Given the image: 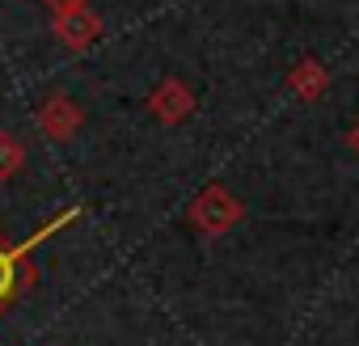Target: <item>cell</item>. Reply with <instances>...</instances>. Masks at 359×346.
<instances>
[{"label": "cell", "mask_w": 359, "mask_h": 346, "mask_svg": "<svg viewBox=\"0 0 359 346\" xmlns=\"http://www.w3.org/2000/svg\"><path fill=\"white\" fill-rule=\"evenodd\" d=\"M43 5H47L51 13H64V9H81V5H89V0H43Z\"/></svg>", "instance_id": "obj_6"}, {"label": "cell", "mask_w": 359, "mask_h": 346, "mask_svg": "<svg viewBox=\"0 0 359 346\" xmlns=\"http://www.w3.org/2000/svg\"><path fill=\"white\" fill-rule=\"evenodd\" d=\"M26 169V144L13 131H0V182H13Z\"/></svg>", "instance_id": "obj_5"}, {"label": "cell", "mask_w": 359, "mask_h": 346, "mask_svg": "<svg viewBox=\"0 0 359 346\" xmlns=\"http://www.w3.org/2000/svg\"><path fill=\"white\" fill-rule=\"evenodd\" d=\"M76 127H81V110H76V102H68L64 93H55V97H47V102L39 106V131H43L47 139H72Z\"/></svg>", "instance_id": "obj_3"}, {"label": "cell", "mask_w": 359, "mask_h": 346, "mask_svg": "<svg viewBox=\"0 0 359 346\" xmlns=\"http://www.w3.org/2000/svg\"><path fill=\"white\" fill-rule=\"evenodd\" d=\"M152 110L173 123V118H182V114L191 110V97H187V89L177 85V81H165V85L156 89V97H152Z\"/></svg>", "instance_id": "obj_4"}, {"label": "cell", "mask_w": 359, "mask_h": 346, "mask_svg": "<svg viewBox=\"0 0 359 346\" xmlns=\"http://www.w3.org/2000/svg\"><path fill=\"white\" fill-rule=\"evenodd\" d=\"M51 34L68 47V51H85L97 34H102V18L81 5V9H64V13H51Z\"/></svg>", "instance_id": "obj_2"}, {"label": "cell", "mask_w": 359, "mask_h": 346, "mask_svg": "<svg viewBox=\"0 0 359 346\" xmlns=\"http://www.w3.org/2000/svg\"><path fill=\"white\" fill-rule=\"evenodd\" d=\"M81 212L76 207H68V212H60L51 224H43V228H34L26 241H9L5 233H0V317H5L30 287H34V266H30V249L39 245V241H47L51 233H60L64 224H72Z\"/></svg>", "instance_id": "obj_1"}]
</instances>
